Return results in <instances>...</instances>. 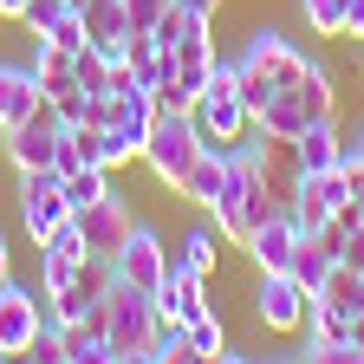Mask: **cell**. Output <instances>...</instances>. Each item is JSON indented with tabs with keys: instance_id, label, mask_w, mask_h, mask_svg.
Segmentation results:
<instances>
[{
	"instance_id": "cell-1",
	"label": "cell",
	"mask_w": 364,
	"mask_h": 364,
	"mask_svg": "<svg viewBox=\"0 0 364 364\" xmlns=\"http://www.w3.org/2000/svg\"><path fill=\"white\" fill-rule=\"evenodd\" d=\"M306 59L312 53H299V46L287 39V33H273V26H260L241 53H235V65H241V98H247V111H260L273 91H293L299 85V72H306Z\"/></svg>"
},
{
	"instance_id": "cell-2",
	"label": "cell",
	"mask_w": 364,
	"mask_h": 364,
	"mask_svg": "<svg viewBox=\"0 0 364 364\" xmlns=\"http://www.w3.org/2000/svg\"><path fill=\"white\" fill-rule=\"evenodd\" d=\"M98 318H105V345H111V364H144L150 338H156V293L130 287V280H111V293L98 299Z\"/></svg>"
},
{
	"instance_id": "cell-3",
	"label": "cell",
	"mask_w": 364,
	"mask_h": 364,
	"mask_svg": "<svg viewBox=\"0 0 364 364\" xmlns=\"http://www.w3.org/2000/svg\"><path fill=\"white\" fill-rule=\"evenodd\" d=\"M196 156H202V124H196V111H163V105H156V124H150V136H144L150 176L163 182L169 196H182V176L196 169Z\"/></svg>"
},
{
	"instance_id": "cell-4",
	"label": "cell",
	"mask_w": 364,
	"mask_h": 364,
	"mask_svg": "<svg viewBox=\"0 0 364 364\" xmlns=\"http://www.w3.org/2000/svg\"><path fill=\"white\" fill-rule=\"evenodd\" d=\"M189 111H196V124H202V144H215V150H235L241 136L254 130V111H247V98H241V85H202V98H196Z\"/></svg>"
},
{
	"instance_id": "cell-5",
	"label": "cell",
	"mask_w": 364,
	"mask_h": 364,
	"mask_svg": "<svg viewBox=\"0 0 364 364\" xmlns=\"http://www.w3.org/2000/svg\"><path fill=\"white\" fill-rule=\"evenodd\" d=\"M65 182L59 169H20V221H26V241H53V228L65 221Z\"/></svg>"
},
{
	"instance_id": "cell-6",
	"label": "cell",
	"mask_w": 364,
	"mask_h": 364,
	"mask_svg": "<svg viewBox=\"0 0 364 364\" xmlns=\"http://www.w3.org/2000/svg\"><path fill=\"white\" fill-rule=\"evenodd\" d=\"M163 273H169V247H163V235H156L150 221H130V241L111 254V280H130V287L156 293Z\"/></svg>"
},
{
	"instance_id": "cell-7",
	"label": "cell",
	"mask_w": 364,
	"mask_h": 364,
	"mask_svg": "<svg viewBox=\"0 0 364 364\" xmlns=\"http://www.w3.org/2000/svg\"><path fill=\"white\" fill-rule=\"evenodd\" d=\"M306 306H312V293L293 280V273H260V287H254V318H260L273 338L299 332V326H306Z\"/></svg>"
},
{
	"instance_id": "cell-8",
	"label": "cell",
	"mask_w": 364,
	"mask_h": 364,
	"mask_svg": "<svg viewBox=\"0 0 364 364\" xmlns=\"http://www.w3.org/2000/svg\"><path fill=\"white\" fill-rule=\"evenodd\" d=\"M59 136H65V117H59L53 105H39L26 124L0 130V144H7V163H14V169H53V150H59Z\"/></svg>"
},
{
	"instance_id": "cell-9",
	"label": "cell",
	"mask_w": 364,
	"mask_h": 364,
	"mask_svg": "<svg viewBox=\"0 0 364 364\" xmlns=\"http://www.w3.org/2000/svg\"><path fill=\"white\" fill-rule=\"evenodd\" d=\"M299 241H306V235H299V221H293L287 208H273V215L254 228V235H247L241 247H247V260H254L260 273H293V254H299Z\"/></svg>"
},
{
	"instance_id": "cell-10",
	"label": "cell",
	"mask_w": 364,
	"mask_h": 364,
	"mask_svg": "<svg viewBox=\"0 0 364 364\" xmlns=\"http://www.w3.org/2000/svg\"><path fill=\"white\" fill-rule=\"evenodd\" d=\"M130 202L124 196H98L91 208H78V235H85V254H98V260H111L124 241H130Z\"/></svg>"
},
{
	"instance_id": "cell-11",
	"label": "cell",
	"mask_w": 364,
	"mask_h": 364,
	"mask_svg": "<svg viewBox=\"0 0 364 364\" xmlns=\"http://www.w3.org/2000/svg\"><path fill=\"white\" fill-rule=\"evenodd\" d=\"M39 326H46L39 299L20 280H7V287H0V351H7V358H26V345H33Z\"/></svg>"
},
{
	"instance_id": "cell-12",
	"label": "cell",
	"mask_w": 364,
	"mask_h": 364,
	"mask_svg": "<svg viewBox=\"0 0 364 364\" xmlns=\"http://www.w3.org/2000/svg\"><path fill=\"white\" fill-rule=\"evenodd\" d=\"M78 14H85V46H98L111 65L130 59V14H124V0H78Z\"/></svg>"
},
{
	"instance_id": "cell-13",
	"label": "cell",
	"mask_w": 364,
	"mask_h": 364,
	"mask_svg": "<svg viewBox=\"0 0 364 364\" xmlns=\"http://www.w3.org/2000/svg\"><path fill=\"white\" fill-rule=\"evenodd\" d=\"M208 280L202 273H189L176 254H169V273H163V287H156V318H176V326H189L196 312H208Z\"/></svg>"
},
{
	"instance_id": "cell-14",
	"label": "cell",
	"mask_w": 364,
	"mask_h": 364,
	"mask_svg": "<svg viewBox=\"0 0 364 364\" xmlns=\"http://www.w3.org/2000/svg\"><path fill=\"white\" fill-rule=\"evenodd\" d=\"M39 105H46V91H39L33 65H20V59H0V130L26 124Z\"/></svg>"
},
{
	"instance_id": "cell-15",
	"label": "cell",
	"mask_w": 364,
	"mask_h": 364,
	"mask_svg": "<svg viewBox=\"0 0 364 364\" xmlns=\"http://www.w3.org/2000/svg\"><path fill=\"white\" fill-rule=\"evenodd\" d=\"M59 318V312H53ZM59 345H65V364H111V345H105V318L98 306L78 312V318H59Z\"/></svg>"
},
{
	"instance_id": "cell-16",
	"label": "cell",
	"mask_w": 364,
	"mask_h": 364,
	"mask_svg": "<svg viewBox=\"0 0 364 364\" xmlns=\"http://www.w3.org/2000/svg\"><path fill=\"white\" fill-rule=\"evenodd\" d=\"M293 98L306 111V124H338V78L326 72V59H306L299 85H293Z\"/></svg>"
},
{
	"instance_id": "cell-17",
	"label": "cell",
	"mask_w": 364,
	"mask_h": 364,
	"mask_svg": "<svg viewBox=\"0 0 364 364\" xmlns=\"http://www.w3.org/2000/svg\"><path fill=\"white\" fill-rule=\"evenodd\" d=\"M228 176H235V150H215V144H202V156H196V169L182 176V202H196V208H208L221 189H228Z\"/></svg>"
},
{
	"instance_id": "cell-18",
	"label": "cell",
	"mask_w": 364,
	"mask_h": 364,
	"mask_svg": "<svg viewBox=\"0 0 364 364\" xmlns=\"http://www.w3.org/2000/svg\"><path fill=\"white\" fill-rule=\"evenodd\" d=\"M182 332H189V345H196V364H241V358H247L241 345H228V326H221V312H215V306L196 312Z\"/></svg>"
},
{
	"instance_id": "cell-19",
	"label": "cell",
	"mask_w": 364,
	"mask_h": 364,
	"mask_svg": "<svg viewBox=\"0 0 364 364\" xmlns=\"http://www.w3.org/2000/svg\"><path fill=\"white\" fill-rule=\"evenodd\" d=\"M287 150H293V169H299V176L332 169V163H338V124H306Z\"/></svg>"
},
{
	"instance_id": "cell-20",
	"label": "cell",
	"mask_w": 364,
	"mask_h": 364,
	"mask_svg": "<svg viewBox=\"0 0 364 364\" xmlns=\"http://www.w3.org/2000/svg\"><path fill=\"white\" fill-rule=\"evenodd\" d=\"M176 260L189 267V273H215V260H221V228L215 221H196V228H182V241H176Z\"/></svg>"
},
{
	"instance_id": "cell-21",
	"label": "cell",
	"mask_w": 364,
	"mask_h": 364,
	"mask_svg": "<svg viewBox=\"0 0 364 364\" xmlns=\"http://www.w3.org/2000/svg\"><path fill=\"white\" fill-rule=\"evenodd\" d=\"M332 267H338V254L318 241V235H306V241H299V254H293V280H299L306 293L326 287V273H332Z\"/></svg>"
},
{
	"instance_id": "cell-22",
	"label": "cell",
	"mask_w": 364,
	"mask_h": 364,
	"mask_svg": "<svg viewBox=\"0 0 364 364\" xmlns=\"http://www.w3.org/2000/svg\"><path fill=\"white\" fill-rule=\"evenodd\" d=\"M124 65L136 72V85H150V91L169 78V53H163V46H156L150 33H130V59H124Z\"/></svg>"
},
{
	"instance_id": "cell-23",
	"label": "cell",
	"mask_w": 364,
	"mask_h": 364,
	"mask_svg": "<svg viewBox=\"0 0 364 364\" xmlns=\"http://www.w3.org/2000/svg\"><path fill=\"white\" fill-rule=\"evenodd\" d=\"M312 299H326V306H338V312H364V280H358V267H332L326 273V287H318Z\"/></svg>"
},
{
	"instance_id": "cell-24",
	"label": "cell",
	"mask_w": 364,
	"mask_h": 364,
	"mask_svg": "<svg viewBox=\"0 0 364 364\" xmlns=\"http://www.w3.org/2000/svg\"><path fill=\"white\" fill-rule=\"evenodd\" d=\"M65 182V208L78 215V208H91L98 196H111V169H98V163H85V169H72V176H59Z\"/></svg>"
},
{
	"instance_id": "cell-25",
	"label": "cell",
	"mask_w": 364,
	"mask_h": 364,
	"mask_svg": "<svg viewBox=\"0 0 364 364\" xmlns=\"http://www.w3.org/2000/svg\"><path fill=\"white\" fill-rule=\"evenodd\" d=\"M144 364H196L189 332H182L176 318H163V326H156V338H150V351H144Z\"/></svg>"
},
{
	"instance_id": "cell-26",
	"label": "cell",
	"mask_w": 364,
	"mask_h": 364,
	"mask_svg": "<svg viewBox=\"0 0 364 364\" xmlns=\"http://www.w3.org/2000/svg\"><path fill=\"white\" fill-rule=\"evenodd\" d=\"M299 14L318 39H338L345 33V14H351V0H299Z\"/></svg>"
},
{
	"instance_id": "cell-27",
	"label": "cell",
	"mask_w": 364,
	"mask_h": 364,
	"mask_svg": "<svg viewBox=\"0 0 364 364\" xmlns=\"http://www.w3.org/2000/svg\"><path fill=\"white\" fill-rule=\"evenodd\" d=\"M72 7H78V0H26L20 26H26V33H53V26H59V20H65Z\"/></svg>"
},
{
	"instance_id": "cell-28",
	"label": "cell",
	"mask_w": 364,
	"mask_h": 364,
	"mask_svg": "<svg viewBox=\"0 0 364 364\" xmlns=\"http://www.w3.org/2000/svg\"><path fill=\"white\" fill-rule=\"evenodd\" d=\"M26 364H65V345H59V318L46 312V326L33 332V345H26Z\"/></svg>"
},
{
	"instance_id": "cell-29",
	"label": "cell",
	"mask_w": 364,
	"mask_h": 364,
	"mask_svg": "<svg viewBox=\"0 0 364 364\" xmlns=\"http://www.w3.org/2000/svg\"><path fill=\"white\" fill-rule=\"evenodd\" d=\"M33 39H53V46H65V53H78V46H85V14L72 7V14H65L53 33H33Z\"/></svg>"
},
{
	"instance_id": "cell-30",
	"label": "cell",
	"mask_w": 364,
	"mask_h": 364,
	"mask_svg": "<svg viewBox=\"0 0 364 364\" xmlns=\"http://www.w3.org/2000/svg\"><path fill=\"white\" fill-rule=\"evenodd\" d=\"M124 14H130V33H150L169 14V0H124Z\"/></svg>"
},
{
	"instance_id": "cell-31",
	"label": "cell",
	"mask_w": 364,
	"mask_h": 364,
	"mask_svg": "<svg viewBox=\"0 0 364 364\" xmlns=\"http://www.w3.org/2000/svg\"><path fill=\"white\" fill-rule=\"evenodd\" d=\"M338 163H345V169H364V124H358L351 136H338Z\"/></svg>"
},
{
	"instance_id": "cell-32",
	"label": "cell",
	"mask_w": 364,
	"mask_h": 364,
	"mask_svg": "<svg viewBox=\"0 0 364 364\" xmlns=\"http://www.w3.org/2000/svg\"><path fill=\"white\" fill-rule=\"evenodd\" d=\"M345 33H351V39H364V0H351V14H345Z\"/></svg>"
},
{
	"instance_id": "cell-33",
	"label": "cell",
	"mask_w": 364,
	"mask_h": 364,
	"mask_svg": "<svg viewBox=\"0 0 364 364\" xmlns=\"http://www.w3.org/2000/svg\"><path fill=\"white\" fill-rule=\"evenodd\" d=\"M182 7H189V14H202V20H215V14H221V0H182Z\"/></svg>"
},
{
	"instance_id": "cell-34",
	"label": "cell",
	"mask_w": 364,
	"mask_h": 364,
	"mask_svg": "<svg viewBox=\"0 0 364 364\" xmlns=\"http://www.w3.org/2000/svg\"><path fill=\"white\" fill-rule=\"evenodd\" d=\"M351 208L364 215V169H351Z\"/></svg>"
},
{
	"instance_id": "cell-35",
	"label": "cell",
	"mask_w": 364,
	"mask_h": 364,
	"mask_svg": "<svg viewBox=\"0 0 364 364\" xmlns=\"http://www.w3.org/2000/svg\"><path fill=\"white\" fill-rule=\"evenodd\" d=\"M26 14V0H0V20H20Z\"/></svg>"
},
{
	"instance_id": "cell-36",
	"label": "cell",
	"mask_w": 364,
	"mask_h": 364,
	"mask_svg": "<svg viewBox=\"0 0 364 364\" xmlns=\"http://www.w3.org/2000/svg\"><path fill=\"white\" fill-rule=\"evenodd\" d=\"M351 345L364 351V312H351Z\"/></svg>"
},
{
	"instance_id": "cell-37",
	"label": "cell",
	"mask_w": 364,
	"mask_h": 364,
	"mask_svg": "<svg viewBox=\"0 0 364 364\" xmlns=\"http://www.w3.org/2000/svg\"><path fill=\"white\" fill-rule=\"evenodd\" d=\"M0 273H14V254H7V235H0Z\"/></svg>"
},
{
	"instance_id": "cell-38",
	"label": "cell",
	"mask_w": 364,
	"mask_h": 364,
	"mask_svg": "<svg viewBox=\"0 0 364 364\" xmlns=\"http://www.w3.org/2000/svg\"><path fill=\"white\" fill-rule=\"evenodd\" d=\"M7 280H14V273H0V287H7Z\"/></svg>"
},
{
	"instance_id": "cell-39",
	"label": "cell",
	"mask_w": 364,
	"mask_h": 364,
	"mask_svg": "<svg viewBox=\"0 0 364 364\" xmlns=\"http://www.w3.org/2000/svg\"><path fill=\"white\" fill-rule=\"evenodd\" d=\"M358 280H364V260H358Z\"/></svg>"
}]
</instances>
